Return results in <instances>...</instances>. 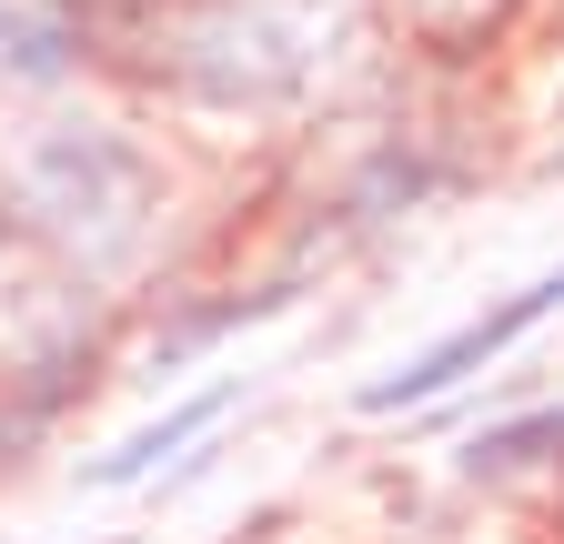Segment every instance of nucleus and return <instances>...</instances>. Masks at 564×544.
I'll use <instances>...</instances> for the list:
<instances>
[{"label":"nucleus","instance_id":"1","mask_svg":"<svg viewBox=\"0 0 564 544\" xmlns=\"http://www.w3.org/2000/svg\"><path fill=\"white\" fill-rule=\"evenodd\" d=\"M152 202H162L152 152H141L131 131H111V121H61V131H41L31 162H21V213L51 242L91 252V262H111L121 242H141Z\"/></svg>","mask_w":564,"mask_h":544},{"label":"nucleus","instance_id":"2","mask_svg":"<svg viewBox=\"0 0 564 544\" xmlns=\"http://www.w3.org/2000/svg\"><path fill=\"white\" fill-rule=\"evenodd\" d=\"M162 51H172L162 61L172 91L202 111H272L313 72V31L282 0H202V11H182L162 31Z\"/></svg>","mask_w":564,"mask_h":544},{"label":"nucleus","instance_id":"3","mask_svg":"<svg viewBox=\"0 0 564 544\" xmlns=\"http://www.w3.org/2000/svg\"><path fill=\"white\" fill-rule=\"evenodd\" d=\"M544 313H564V262H554V272H534L524 293H505V303L464 313L454 333H434V344H423L413 363L373 373V383H364V414H413V403H444V393H454V383H474L484 363H505V353L524 344Z\"/></svg>","mask_w":564,"mask_h":544},{"label":"nucleus","instance_id":"4","mask_svg":"<svg viewBox=\"0 0 564 544\" xmlns=\"http://www.w3.org/2000/svg\"><path fill=\"white\" fill-rule=\"evenodd\" d=\"M232 414V383H212V393H192V403H172V414H152L141 434H121L101 464H82V485L91 494H121V485H141V474H162V454H182V444H202L212 424Z\"/></svg>","mask_w":564,"mask_h":544},{"label":"nucleus","instance_id":"5","mask_svg":"<svg viewBox=\"0 0 564 544\" xmlns=\"http://www.w3.org/2000/svg\"><path fill=\"white\" fill-rule=\"evenodd\" d=\"M464 485H524V474H564V403H534L514 424H484L464 454Z\"/></svg>","mask_w":564,"mask_h":544},{"label":"nucleus","instance_id":"6","mask_svg":"<svg viewBox=\"0 0 564 544\" xmlns=\"http://www.w3.org/2000/svg\"><path fill=\"white\" fill-rule=\"evenodd\" d=\"M82 72V31L41 0H0V81H31V91H61Z\"/></svg>","mask_w":564,"mask_h":544},{"label":"nucleus","instance_id":"7","mask_svg":"<svg viewBox=\"0 0 564 544\" xmlns=\"http://www.w3.org/2000/svg\"><path fill=\"white\" fill-rule=\"evenodd\" d=\"M282 303H293V293H282V283H262V293H242V303H202V313H182L172 333H152V353H141V373H182L192 353H212V344H232V333H252L262 313H282Z\"/></svg>","mask_w":564,"mask_h":544},{"label":"nucleus","instance_id":"8","mask_svg":"<svg viewBox=\"0 0 564 544\" xmlns=\"http://www.w3.org/2000/svg\"><path fill=\"white\" fill-rule=\"evenodd\" d=\"M41 11H61L82 41H111V31H141V21H162V0H41Z\"/></svg>","mask_w":564,"mask_h":544}]
</instances>
